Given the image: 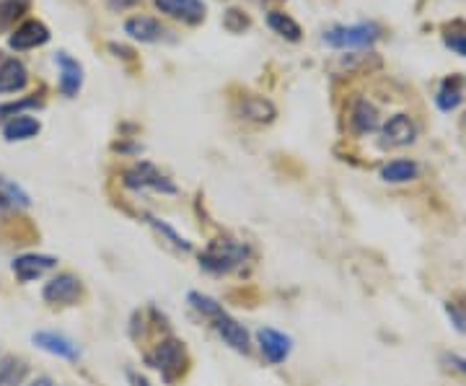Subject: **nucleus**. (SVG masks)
<instances>
[{"mask_svg":"<svg viewBox=\"0 0 466 386\" xmlns=\"http://www.w3.org/2000/svg\"><path fill=\"white\" fill-rule=\"evenodd\" d=\"M443 42H446V47L449 50H453L456 55H461V57H466V29L464 32H456V29H446V34H443Z\"/></svg>","mask_w":466,"mask_h":386,"instance_id":"25","label":"nucleus"},{"mask_svg":"<svg viewBox=\"0 0 466 386\" xmlns=\"http://www.w3.org/2000/svg\"><path fill=\"white\" fill-rule=\"evenodd\" d=\"M446 361H449L451 366H453V369H459V371H464L466 373V358H461V355H446Z\"/></svg>","mask_w":466,"mask_h":386,"instance_id":"29","label":"nucleus"},{"mask_svg":"<svg viewBox=\"0 0 466 386\" xmlns=\"http://www.w3.org/2000/svg\"><path fill=\"white\" fill-rule=\"evenodd\" d=\"M47 42H50V29L42 21H24L16 32L8 36V47L18 52L36 50Z\"/></svg>","mask_w":466,"mask_h":386,"instance_id":"7","label":"nucleus"},{"mask_svg":"<svg viewBox=\"0 0 466 386\" xmlns=\"http://www.w3.org/2000/svg\"><path fill=\"white\" fill-rule=\"evenodd\" d=\"M381 36V29L376 24H352V26H334L324 32V45L334 50H366L373 47L376 39Z\"/></svg>","mask_w":466,"mask_h":386,"instance_id":"2","label":"nucleus"},{"mask_svg":"<svg viewBox=\"0 0 466 386\" xmlns=\"http://www.w3.org/2000/svg\"><path fill=\"white\" fill-rule=\"evenodd\" d=\"M383 146L389 148H401V146H412L417 137V127L407 115H394L383 125Z\"/></svg>","mask_w":466,"mask_h":386,"instance_id":"9","label":"nucleus"},{"mask_svg":"<svg viewBox=\"0 0 466 386\" xmlns=\"http://www.w3.org/2000/svg\"><path fill=\"white\" fill-rule=\"evenodd\" d=\"M127 379H130V384L133 386H150V381L146 376H140V373H135V371H127Z\"/></svg>","mask_w":466,"mask_h":386,"instance_id":"30","label":"nucleus"},{"mask_svg":"<svg viewBox=\"0 0 466 386\" xmlns=\"http://www.w3.org/2000/svg\"><path fill=\"white\" fill-rule=\"evenodd\" d=\"M0 192H3V198L8 202H14V205H21V208H26L29 205V195L21 189L18 185H14V182H8V179H3L0 177Z\"/></svg>","mask_w":466,"mask_h":386,"instance_id":"24","label":"nucleus"},{"mask_svg":"<svg viewBox=\"0 0 466 386\" xmlns=\"http://www.w3.org/2000/svg\"><path fill=\"white\" fill-rule=\"evenodd\" d=\"M135 3H140V0H106V8L109 11H125V8H133Z\"/></svg>","mask_w":466,"mask_h":386,"instance_id":"28","label":"nucleus"},{"mask_svg":"<svg viewBox=\"0 0 466 386\" xmlns=\"http://www.w3.org/2000/svg\"><path fill=\"white\" fill-rule=\"evenodd\" d=\"M267 24H269L272 32L285 36L288 42H299L300 34H303L300 32L299 21H293L288 14H280V11H269V14H267Z\"/></svg>","mask_w":466,"mask_h":386,"instance_id":"21","label":"nucleus"},{"mask_svg":"<svg viewBox=\"0 0 466 386\" xmlns=\"http://www.w3.org/2000/svg\"><path fill=\"white\" fill-rule=\"evenodd\" d=\"M249 247L247 244H238V241H231V239H218L213 241L200 257V265L210 272H231L233 268L244 265L249 259Z\"/></svg>","mask_w":466,"mask_h":386,"instance_id":"1","label":"nucleus"},{"mask_svg":"<svg viewBox=\"0 0 466 386\" xmlns=\"http://www.w3.org/2000/svg\"><path fill=\"white\" fill-rule=\"evenodd\" d=\"M156 8L164 14V16L174 18V21H182V24H200L205 21V3L202 0H156Z\"/></svg>","mask_w":466,"mask_h":386,"instance_id":"6","label":"nucleus"},{"mask_svg":"<svg viewBox=\"0 0 466 386\" xmlns=\"http://www.w3.org/2000/svg\"><path fill=\"white\" fill-rule=\"evenodd\" d=\"M125 32L130 34L133 39H137V42H143V45H156V42L167 39V34H168L167 26H164L161 21H156V18H150V16L127 18Z\"/></svg>","mask_w":466,"mask_h":386,"instance_id":"12","label":"nucleus"},{"mask_svg":"<svg viewBox=\"0 0 466 386\" xmlns=\"http://www.w3.org/2000/svg\"><path fill=\"white\" fill-rule=\"evenodd\" d=\"M29 386H55L50 381V379H36V381H34V384H29Z\"/></svg>","mask_w":466,"mask_h":386,"instance_id":"31","label":"nucleus"},{"mask_svg":"<svg viewBox=\"0 0 466 386\" xmlns=\"http://www.w3.org/2000/svg\"><path fill=\"white\" fill-rule=\"evenodd\" d=\"M241 115L251 122H272L275 107L262 96H247V99H241Z\"/></svg>","mask_w":466,"mask_h":386,"instance_id":"20","label":"nucleus"},{"mask_svg":"<svg viewBox=\"0 0 466 386\" xmlns=\"http://www.w3.org/2000/svg\"><path fill=\"white\" fill-rule=\"evenodd\" d=\"M259 348L269 363H283L290 355V337H285L278 330H259Z\"/></svg>","mask_w":466,"mask_h":386,"instance_id":"15","label":"nucleus"},{"mask_svg":"<svg viewBox=\"0 0 466 386\" xmlns=\"http://www.w3.org/2000/svg\"><path fill=\"white\" fill-rule=\"evenodd\" d=\"M42 296H45L47 303H63V306L76 303L81 299V280L73 278V275H57L45 286Z\"/></svg>","mask_w":466,"mask_h":386,"instance_id":"11","label":"nucleus"},{"mask_svg":"<svg viewBox=\"0 0 466 386\" xmlns=\"http://www.w3.org/2000/svg\"><path fill=\"white\" fill-rule=\"evenodd\" d=\"M210 320L216 321L213 327H216V332L223 337V342H226L228 348H233L236 353H249V332L244 330V324H238L233 317H228L223 309H218Z\"/></svg>","mask_w":466,"mask_h":386,"instance_id":"5","label":"nucleus"},{"mask_svg":"<svg viewBox=\"0 0 466 386\" xmlns=\"http://www.w3.org/2000/svg\"><path fill=\"white\" fill-rule=\"evenodd\" d=\"M417 174H420V167H417L415 161H410V158L389 161V164L381 168V177L386 179V182H391V185L412 182V179H417Z\"/></svg>","mask_w":466,"mask_h":386,"instance_id":"18","label":"nucleus"},{"mask_svg":"<svg viewBox=\"0 0 466 386\" xmlns=\"http://www.w3.org/2000/svg\"><path fill=\"white\" fill-rule=\"evenodd\" d=\"M379 122H381L379 112H376V107L370 101L360 99L352 107V127H355V133H376L379 130Z\"/></svg>","mask_w":466,"mask_h":386,"instance_id":"17","label":"nucleus"},{"mask_svg":"<svg viewBox=\"0 0 466 386\" xmlns=\"http://www.w3.org/2000/svg\"><path fill=\"white\" fill-rule=\"evenodd\" d=\"M148 220H150V226H153V229H156L158 234L167 236V239L171 241V244H174V247H179L182 252H189V249H192V244H189L187 239H182V236L177 234V231H174L171 226H167L164 220H158V218H148Z\"/></svg>","mask_w":466,"mask_h":386,"instance_id":"23","label":"nucleus"},{"mask_svg":"<svg viewBox=\"0 0 466 386\" xmlns=\"http://www.w3.org/2000/svg\"><path fill=\"white\" fill-rule=\"evenodd\" d=\"M32 8V0H0V32H5L11 24H16Z\"/></svg>","mask_w":466,"mask_h":386,"instance_id":"22","label":"nucleus"},{"mask_svg":"<svg viewBox=\"0 0 466 386\" xmlns=\"http://www.w3.org/2000/svg\"><path fill=\"white\" fill-rule=\"evenodd\" d=\"M52 268H55V257H47V254H24V257L14 259V272L21 283L36 280Z\"/></svg>","mask_w":466,"mask_h":386,"instance_id":"13","label":"nucleus"},{"mask_svg":"<svg viewBox=\"0 0 466 386\" xmlns=\"http://www.w3.org/2000/svg\"><path fill=\"white\" fill-rule=\"evenodd\" d=\"M26 84H29V70H26V66L18 57H11V55H3L0 52V94L24 91Z\"/></svg>","mask_w":466,"mask_h":386,"instance_id":"8","label":"nucleus"},{"mask_svg":"<svg viewBox=\"0 0 466 386\" xmlns=\"http://www.w3.org/2000/svg\"><path fill=\"white\" fill-rule=\"evenodd\" d=\"M153 366L161 371V376L167 379L168 384L177 381L187 369V350L179 340H167L158 345V350L153 355Z\"/></svg>","mask_w":466,"mask_h":386,"instance_id":"3","label":"nucleus"},{"mask_svg":"<svg viewBox=\"0 0 466 386\" xmlns=\"http://www.w3.org/2000/svg\"><path fill=\"white\" fill-rule=\"evenodd\" d=\"M461 301H464V303H459V306H461V309H464V311H466V293H464V296H461Z\"/></svg>","mask_w":466,"mask_h":386,"instance_id":"32","label":"nucleus"},{"mask_svg":"<svg viewBox=\"0 0 466 386\" xmlns=\"http://www.w3.org/2000/svg\"><path fill=\"white\" fill-rule=\"evenodd\" d=\"M32 340L36 348H42V350H47V353L57 355V358L76 361V358L81 355L78 353V345H76V342H70V340L63 335H55V332H34Z\"/></svg>","mask_w":466,"mask_h":386,"instance_id":"14","label":"nucleus"},{"mask_svg":"<svg viewBox=\"0 0 466 386\" xmlns=\"http://www.w3.org/2000/svg\"><path fill=\"white\" fill-rule=\"evenodd\" d=\"M55 63L60 67V91H63V96H67V99L78 96V91L84 86V67H81V63L73 60L67 52H57Z\"/></svg>","mask_w":466,"mask_h":386,"instance_id":"10","label":"nucleus"},{"mask_svg":"<svg viewBox=\"0 0 466 386\" xmlns=\"http://www.w3.org/2000/svg\"><path fill=\"white\" fill-rule=\"evenodd\" d=\"M223 26H226L228 32L238 34V32H244V29L249 26V18L244 16L241 11H236V8H231V11L226 14V21H223Z\"/></svg>","mask_w":466,"mask_h":386,"instance_id":"26","label":"nucleus"},{"mask_svg":"<svg viewBox=\"0 0 466 386\" xmlns=\"http://www.w3.org/2000/svg\"><path fill=\"white\" fill-rule=\"evenodd\" d=\"M446 314H449V320L453 321V327H456V332H461L466 335V311L459 306V303H446Z\"/></svg>","mask_w":466,"mask_h":386,"instance_id":"27","label":"nucleus"},{"mask_svg":"<svg viewBox=\"0 0 466 386\" xmlns=\"http://www.w3.org/2000/svg\"><path fill=\"white\" fill-rule=\"evenodd\" d=\"M461 101H464L461 78H459V76L446 78V81H443V86L438 88V94H435V104H438V109H441V112H453V109H456Z\"/></svg>","mask_w":466,"mask_h":386,"instance_id":"19","label":"nucleus"},{"mask_svg":"<svg viewBox=\"0 0 466 386\" xmlns=\"http://www.w3.org/2000/svg\"><path fill=\"white\" fill-rule=\"evenodd\" d=\"M125 185L130 189H156V192H167V195H177V185L168 182L167 177L153 167V164H137L125 174Z\"/></svg>","mask_w":466,"mask_h":386,"instance_id":"4","label":"nucleus"},{"mask_svg":"<svg viewBox=\"0 0 466 386\" xmlns=\"http://www.w3.org/2000/svg\"><path fill=\"white\" fill-rule=\"evenodd\" d=\"M39 130H42L39 119L29 117V115H16L3 125V137L8 143H16V140H29L34 135H39Z\"/></svg>","mask_w":466,"mask_h":386,"instance_id":"16","label":"nucleus"}]
</instances>
